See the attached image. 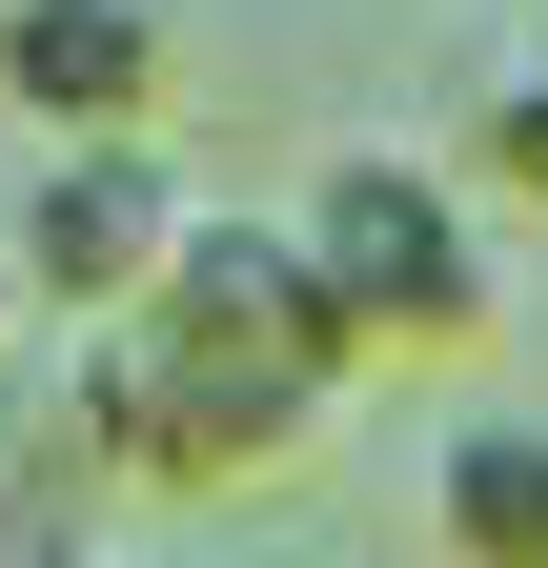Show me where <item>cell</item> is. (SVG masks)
Here are the masks:
<instances>
[{
    "label": "cell",
    "instance_id": "3957f363",
    "mask_svg": "<svg viewBox=\"0 0 548 568\" xmlns=\"http://www.w3.org/2000/svg\"><path fill=\"white\" fill-rule=\"evenodd\" d=\"M183 244V183H163V142H41V183H21V284L61 325H122L163 284Z\"/></svg>",
    "mask_w": 548,
    "mask_h": 568
},
{
    "label": "cell",
    "instance_id": "277c9868",
    "mask_svg": "<svg viewBox=\"0 0 548 568\" xmlns=\"http://www.w3.org/2000/svg\"><path fill=\"white\" fill-rule=\"evenodd\" d=\"M163 0H0V102H21L41 142H163Z\"/></svg>",
    "mask_w": 548,
    "mask_h": 568
},
{
    "label": "cell",
    "instance_id": "52a82bcc",
    "mask_svg": "<svg viewBox=\"0 0 548 568\" xmlns=\"http://www.w3.org/2000/svg\"><path fill=\"white\" fill-rule=\"evenodd\" d=\"M102 568H203V548H102Z\"/></svg>",
    "mask_w": 548,
    "mask_h": 568
},
{
    "label": "cell",
    "instance_id": "8992f818",
    "mask_svg": "<svg viewBox=\"0 0 548 568\" xmlns=\"http://www.w3.org/2000/svg\"><path fill=\"white\" fill-rule=\"evenodd\" d=\"M467 183H488V203H528V224H548V21L488 61V102H467Z\"/></svg>",
    "mask_w": 548,
    "mask_h": 568
},
{
    "label": "cell",
    "instance_id": "5b68a950",
    "mask_svg": "<svg viewBox=\"0 0 548 568\" xmlns=\"http://www.w3.org/2000/svg\"><path fill=\"white\" fill-rule=\"evenodd\" d=\"M427 528H447V568H548V406L427 426Z\"/></svg>",
    "mask_w": 548,
    "mask_h": 568
},
{
    "label": "cell",
    "instance_id": "7a4b0ae2",
    "mask_svg": "<svg viewBox=\"0 0 548 568\" xmlns=\"http://www.w3.org/2000/svg\"><path fill=\"white\" fill-rule=\"evenodd\" d=\"M305 264H325V305H346V345L366 366H467V345H488V203H467L427 142H325L305 163Z\"/></svg>",
    "mask_w": 548,
    "mask_h": 568
},
{
    "label": "cell",
    "instance_id": "6da1fadb",
    "mask_svg": "<svg viewBox=\"0 0 548 568\" xmlns=\"http://www.w3.org/2000/svg\"><path fill=\"white\" fill-rule=\"evenodd\" d=\"M346 386H366V345H346V305H325L305 224L183 203L163 284H143L122 325H82L61 447H82V467H143V487H244V467H285Z\"/></svg>",
    "mask_w": 548,
    "mask_h": 568
}]
</instances>
